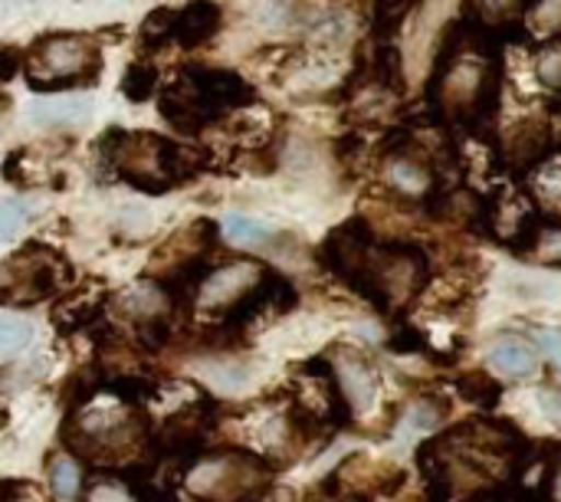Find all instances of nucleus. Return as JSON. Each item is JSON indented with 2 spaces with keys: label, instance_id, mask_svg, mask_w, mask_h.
<instances>
[{
  "label": "nucleus",
  "instance_id": "423d86ee",
  "mask_svg": "<svg viewBox=\"0 0 561 502\" xmlns=\"http://www.w3.org/2000/svg\"><path fill=\"white\" fill-rule=\"evenodd\" d=\"M375 247H378L375 243V230H371V224L365 217L345 220L319 247L322 263L348 289H355L362 299H368L371 306L378 303V293H375Z\"/></svg>",
  "mask_w": 561,
  "mask_h": 502
},
{
  "label": "nucleus",
  "instance_id": "39448f33",
  "mask_svg": "<svg viewBox=\"0 0 561 502\" xmlns=\"http://www.w3.org/2000/svg\"><path fill=\"white\" fill-rule=\"evenodd\" d=\"M270 467L253 454L201 457L184 470V487L204 502H253L266 490Z\"/></svg>",
  "mask_w": 561,
  "mask_h": 502
},
{
  "label": "nucleus",
  "instance_id": "a211bd4d",
  "mask_svg": "<svg viewBox=\"0 0 561 502\" xmlns=\"http://www.w3.org/2000/svg\"><path fill=\"white\" fill-rule=\"evenodd\" d=\"M102 309H105V296H82V293H76V296L59 299V306L53 309V322H56L59 332H79V329L95 326Z\"/></svg>",
  "mask_w": 561,
  "mask_h": 502
},
{
  "label": "nucleus",
  "instance_id": "7ed1b4c3",
  "mask_svg": "<svg viewBox=\"0 0 561 502\" xmlns=\"http://www.w3.org/2000/svg\"><path fill=\"white\" fill-rule=\"evenodd\" d=\"M99 43L85 33H43L23 53V72L33 92L92 85L99 79Z\"/></svg>",
  "mask_w": 561,
  "mask_h": 502
},
{
  "label": "nucleus",
  "instance_id": "1a4fd4ad",
  "mask_svg": "<svg viewBox=\"0 0 561 502\" xmlns=\"http://www.w3.org/2000/svg\"><path fill=\"white\" fill-rule=\"evenodd\" d=\"M263 273H266V266H260V263H253V260H237V263H230V266H220V270H210L204 279H201V286H197V293H194V299H197V309L204 312V316H210V319H224L260 279H263ZM217 326V322H214Z\"/></svg>",
  "mask_w": 561,
  "mask_h": 502
},
{
  "label": "nucleus",
  "instance_id": "f8f14e48",
  "mask_svg": "<svg viewBox=\"0 0 561 502\" xmlns=\"http://www.w3.org/2000/svg\"><path fill=\"white\" fill-rule=\"evenodd\" d=\"M332 368H335V378H339V388L348 401L352 411H365L375 404V395H378V375L371 368V362L355 349H342V355L329 358Z\"/></svg>",
  "mask_w": 561,
  "mask_h": 502
},
{
  "label": "nucleus",
  "instance_id": "2eb2a0df",
  "mask_svg": "<svg viewBox=\"0 0 561 502\" xmlns=\"http://www.w3.org/2000/svg\"><path fill=\"white\" fill-rule=\"evenodd\" d=\"M490 365L513 381H526L539 372V358H536L533 345H526L523 339H513V335L490 345Z\"/></svg>",
  "mask_w": 561,
  "mask_h": 502
},
{
  "label": "nucleus",
  "instance_id": "b1692460",
  "mask_svg": "<svg viewBox=\"0 0 561 502\" xmlns=\"http://www.w3.org/2000/svg\"><path fill=\"white\" fill-rule=\"evenodd\" d=\"M158 92V66L154 62H131L125 69V79H122V95L128 102H148L151 95Z\"/></svg>",
  "mask_w": 561,
  "mask_h": 502
},
{
  "label": "nucleus",
  "instance_id": "cd10ccee",
  "mask_svg": "<svg viewBox=\"0 0 561 502\" xmlns=\"http://www.w3.org/2000/svg\"><path fill=\"white\" fill-rule=\"evenodd\" d=\"M135 339L145 352H161L171 339V322L168 316H154L145 322H135Z\"/></svg>",
  "mask_w": 561,
  "mask_h": 502
},
{
  "label": "nucleus",
  "instance_id": "ddd939ff",
  "mask_svg": "<svg viewBox=\"0 0 561 502\" xmlns=\"http://www.w3.org/2000/svg\"><path fill=\"white\" fill-rule=\"evenodd\" d=\"M224 23V10L214 0H191L178 10L174 23V43L184 49H197L201 43L214 39V33Z\"/></svg>",
  "mask_w": 561,
  "mask_h": 502
},
{
  "label": "nucleus",
  "instance_id": "f257e3e1",
  "mask_svg": "<svg viewBox=\"0 0 561 502\" xmlns=\"http://www.w3.org/2000/svg\"><path fill=\"white\" fill-rule=\"evenodd\" d=\"M470 46L473 33L460 16L440 36V53L431 76V105L440 118L483 132V125H490L500 112V59H486Z\"/></svg>",
  "mask_w": 561,
  "mask_h": 502
},
{
  "label": "nucleus",
  "instance_id": "393cba45",
  "mask_svg": "<svg viewBox=\"0 0 561 502\" xmlns=\"http://www.w3.org/2000/svg\"><path fill=\"white\" fill-rule=\"evenodd\" d=\"M49 490L59 502L79 500L82 493V470L72 457H59L53 467H49Z\"/></svg>",
  "mask_w": 561,
  "mask_h": 502
},
{
  "label": "nucleus",
  "instance_id": "aec40b11",
  "mask_svg": "<svg viewBox=\"0 0 561 502\" xmlns=\"http://www.w3.org/2000/svg\"><path fill=\"white\" fill-rule=\"evenodd\" d=\"M414 7H417V0H375V13H371L375 39L378 43H391Z\"/></svg>",
  "mask_w": 561,
  "mask_h": 502
},
{
  "label": "nucleus",
  "instance_id": "473e14b6",
  "mask_svg": "<svg viewBox=\"0 0 561 502\" xmlns=\"http://www.w3.org/2000/svg\"><path fill=\"white\" fill-rule=\"evenodd\" d=\"M23 72V49L20 46H0V82H13Z\"/></svg>",
  "mask_w": 561,
  "mask_h": 502
},
{
  "label": "nucleus",
  "instance_id": "bb28decb",
  "mask_svg": "<svg viewBox=\"0 0 561 502\" xmlns=\"http://www.w3.org/2000/svg\"><path fill=\"white\" fill-rule=\"evenodd\" d=\"M227 237L240 247H253V243H270L276 240V233L270 227H263L260 220H250V217H227Z\"/></svg>",
  "mask_w": 561,
  "mask_h": 502
},
{
  "label": "nucleus",
  "instance_id": "4468645a",
  "mask_svg": "<svg viewBox=\"0 0 561 502\" xmlns=\"http://www.w3.org/2000/svg\"><path fill=\"white\" fill-rule=\"evenodd\" d=\"M112 306H115V312H122L135 326V322H145L154 316H168L174 306V296L164 289V283H138L135 289L118 293Z\"/></svg>",
  "mask_w": 561,
  "mask_h": 502
},
{
  "label": "nucleus",
  "instance_id": "4be33fe9",
  "mask_svg": "<svg viewBox=\"0 0 561 502\" xmlns=\"http://www.w3.org/2000/svg\"><path fill=\"white\" fill-rule=\"evenodd\" d=\"M36 210H39V201H33V197L0 201V243H13L20 237V230L33 220Z\"/></svg>",
  "mask_w": 561,
  "mask_h": 502
},
{
  "label": "nucleus",
  "instance_id": "5701e85b",
  "mask_svg": "<svg viewBox=\"0 0 561 502\" xmlns=\"http://www.w3.org/2000/svg\"><path fill=\"white\" fill-rule=\"evenodd\" d=\"M371 79L381 89L401 92L404 89V69H401V53L391 43H378L375 56H371Z\"/></svg>",
  "mask_w": 561,
  "mask_h": 502
},
{
  "label": "nucleus",
  "instance_id": "72a5a7b5",
  "mask_svg": "<svg viewBox=\"0 0 561 502\" xmlns=\"http://www.w3.org/2000/svg\"><path fill=\"white\" fill-rule=\"evenodd\" d=\"M542 411L556 427H561V388H546L542 391Z\"/></svg>",
  "mask_w": 561,
  "mask_h": 502
},
{
  "label": "nucleus",
  "instance_id": "c85d7f7f",
  "mask_svg": "<svg viewBox=\"0 0 561 502\" xmlns=\"http://www.w3.org/2000/svg\"><path fill=\"white\" fill-rule=\"evenodd\" d=\"M388 349L398 352V355H427L431 342L417 326H398L391 332V339H388Z\"/></svg>",
  "mask_w": 561,
  "mask_h": 502
},
{
  "label": "nucleus",
  "instance_id": "412c9836",
  "mask_svg": "<svg viewBox=\"0 0 561 502\" xmlns=\"http://www.w3.org/2000/svg\"><path fill=\"white\" fill-rule=\"evenodd\" d=\"M174 23H178V10L174 7H158L145 16V23L138 26V49H161L168 39H174Z\"/></svg>",
  "mask_w": 561,
  "mask_h": 502
},
{
  "label": "nucleus",
  "instance_id": "e433bc0d",
  "mask_svg": "<svg viewBox=\"0 0 561 502\" xmlns=\"http://www.w3.org/2000/svg\"><path fill=\"white\" fill-rule=\"evenodd\" d=\"M0 502H36V500H33V497H26L16 483H10V487H7V493L0 497Z\"/></svg>",
  "mask_w": 561,
  "mask_h": 502
},
{
  "label": "nucleus",
  "instance_id": "c9c22d12",
  "mask_svg": "<svg viewBox=\"0 0 561 502\" xmlns=\"http://www.w3.org/2000/svg\"><path fill=\"white\" fill-rule=\"evenodd\" d=\"M335 151H339L342 161H348V158H355V155L362 151V138H358V135H345V138H339Z\"/></svg>",
  "mask_w": 561,
  "mask_h": 502
},
{
  "label": "nucleus",
  "instance_id": "dca6fc26",
  "mask_svg": "<svg viewBox=\"0 0 561 502\" xmlns=\"http://www.w3.org/2000/svg\"><path fill=\"white\" fill-rule=\"evenodd\" d=\"M92 112V95H59V99H36L30 105V122L36 125H79Z\"/></svg>",
  "mask_w": 561,
  "mask_h": 502
},
{
  "label": "nucleus",
  "instance_id": "f3484780",
  "mask_svg": "<svg viewBox=\"0 0 561 502\" xmlns=\"http://www.w3.org/2000/svg\"><path fill=\"white\" fill-rule=\"evenodd\" d=\"M533 0H467L463 3V20L496 30V33H510V26L526 13Z\"/></svg>",
  "mask_w": 561,
  "mask_h": 502
},
{
  "label": "nucleus",
  "instance_id": "6e6552de",
  "mask_svg": "<svg viewBox=\"0 0 561 502\" xmlns=\"http://www.w3.org/2000/svg\"><path fill=\"white\" fill-rule=\"evenodd\" d=\"M158 112L171 128H178L187 138H197L204 128H210L214 122L224 118V109L204 92V85L191 76L187 66L181 69V76L171 85H164L158 92Z\"/></svg>",
  "mask_w": 561,
  "mask_h": 502
},
{
  "label": "nucleus",
  "instance_id": "4c0bfd02",
  "mask_svg": "<svg viewBox=\"0 0 561 502\" xmlns=\"http://www.w3.org/2000/svg\"><path fill=\"white\" fill-rule=\"evenodd\" d=\"M325 502H371L365 493H358V490H352V493H329V500Z\"/></svg>",
  "mask_w": 561,
  "mask_h": 502
},
{
  "label": "nucleus",
  "instance_id": "7c9ffc66",
  "mask_svg": "<svg viewBox=\"0 0 561 502\" xmlns=\"http://www.w3.org/2000/svg\"><path fill=\"white\" fill-rule=\"evenodd\" d=\"M85 502H138L128 483H118V480H102L89 490Z\"/></svg>",
  "mask_w": 561,
  "mask_h": 502
},
{
  "label": "nucleus",
  "instance_id": "a878e982",
  "mask_svg": "<svg viewBox=\"0 0 561 502\" xmlns=\"http://www.w3.org/2000/svg\"><path fill=\"white\" fill-rule=\"evenodd\" d=\"M33 342V326L16 316H0V358H13Z\"/></svg>",
  "mask_w": 561,
  "mask_h": 502
},
{
  "label": "nucleus",
  "instance_id": "9b49d317",
  "mask_svg": "<svg viewBox=\"0 0 561 502\" xmlns=\"http://www.w3.org/2000/svg\"><path fill=\"white\" fill-rule=\"evenodd\" d=\"M549 151H552L549 128L539 125V122H523L503 141V164H506L510 174L523 178V174L536 171L549 158Z\"/></svg>",
  "mask_w": 561,
  "mask_h": 502
},
{
  "label": "nucleus",
  "instance_id": "2f4dec72",
  "mask_svg": "<svg viewBox=\"0 0 561 502\" xmlns=\"http://www.w3.org/2000/svg\"><path fill=\"white\" fill-rule=\"evenodd\" d=\"M536 247H539V256L546 263H561V220H546Z\"/></svg>",
  "mask_w": 561,
  "mask_h": 502
},
{
  "label": "nucleus",
  "instance_id": "20e7f679",
  "mask_svg": "<svg viewBox=\"0 0 561 502\" xmlns=\"http://www.w3.org/2000/svg\"><path fill=\"white\" fill-rule=\"evenodd\" d=\"M72 279L66 256L43 243H26L0 263V306H36Z\"/></svg>",
  "mask_w": 561,
  "mask_h": 502
},
{
  "label": "nucleus",
  "instance_id": "f704fd0d",
  "mask_svg": "<svg viewBox=\"0 0 561 502\" xmlns=\"http://www.w3.org/2000/svg\"><path fill=\"white\" fill-rule=\"evenodd\" d=\"M539 349L559 365L561 372V332H552V329H546V332H539Z\"/></svg>",
  "mask_w": 561,
  "mask_h": 502
},
{
  "label": "nucleus",
  "instance_id": "c756f323",
  "mask_svg": "<svg viewBox=\"0 0 561 502\" xmlns=\"http://www.w3.org/2000/svg\"><path fill=\"white\" fill-rule=\"evenodd\" d=\"M539 79L561 92V36H552L539 53Z\"/></svg>",
  "mask_w": 561,
  "mask_h": 502
},
{
  "label": "nucleus",
  "instance_id": "f03ea898",
  "mask_svg": "<svg viewBox=\"0 0 561 502\" xmlns=\"http://www.w3.org/2000/svg\"><path fill=\"white\" fill-rule=\"evenodd\" d=\"M99 148L102 164L145 194H168L171 187H181L210 168V155L204 148L191 141H171L154 132L108 128Z\"/></svg>",
  "mask_w": 561,
  "mask_h": 502
},
{
  "label": "nucleus",
  "instance_id": "6ab92c4d",
  "mask_svg": "<svg viewBox=\"0 0 561 502\" xmlns=\"http://www.w3.org/2000/svg\"><path fill=\"white\" fill-rule=\"evenodd\" d=\"M457 391L467 404H477L483 411H496L503 401V385L490 378L486 372H467L457 378Z\"/></svg>",
  "mask_w": 561,
  "mask_h": 502
},
{
  "label": "nucleus",
  "instance_id": "0eeeda50",
  "mask_svg": "<svg viewBox=\"0 0 561 502\" xmlns=\"http://www.w3.org/2000/svg\"><path fill=\"white\" fill-rule=\"evenodd\" d=\"M431 283V260L414 243L375 247V293L378 312H391L401 303L417 299Z\"/></svg>",
  "mask_w": 561,
  "mask_h": 502
},
{
  "label": "nucleus",
  "instance_id": "9d476101",
  "mask_svg": "<svg viewBox=\"0 0 561 502\" xmlns=\"http://www.w3.org/2000/svg\"><path fill=\"white\" fill-rule=\"evenodd\" d=\"M214 240H217V224H214V220H197V224H191L187 230L174 233V237L154 253L148 273H151L154 279H158V276L164 279V276L174 273L178 266H184V263H191V260H197V256H207V250L214 247Z\"/></svg>",
  "mask_w": 561,
  "mask_h": 502
}]
</instances>
